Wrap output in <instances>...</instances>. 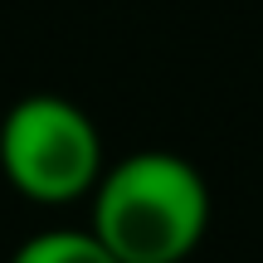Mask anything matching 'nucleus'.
<instances>
[{
	"label": "nucleus",
	"instance_id": "nucleus-3",
	"mask_svg": "<svg viewBox=\"0 0 263 263\" xmlns=\"http://www.w3.org/2000/svg\"><path fill=\"white\" fill-rule=\"evenodd\" d=\"M10 263H122L93 229H44V234L25 239Z\"/></svg>",
	"mask_w": 263,
	"mask_h": 263
},
{
	"label": "nucleus",
	"instance_id": "nucleus-1",
	"mask_svg": "<svg viewBox=\"0 0 263 263\" xmlns=\"http://www.w3.org/2000/svg\"><path fill=\"white\" fill-rule=\"evenodd\" d=\"M210 229V185L176 151H137L93 190V234L122 263H185Z\"/></svg>",
	"mask_w": 263,
	"mask_h": 263
},
{
	"label": "nucleus",
	"instance_id": "nucleus-2",
	"mask_svg": "<svg viewBox=\"0 0 263 263\" xmlns=\"http://www.w3.org/2000/svg\"><path fill=\"white\" fill-rule=\"evenodd\" d=\"M0 171L34 205H73L93 195L103 171L93 117L54 93L20 98L0 122Z\"/></svg>",
	"mask_w": 263,
	"mask_h": 263
}]
</instances>
